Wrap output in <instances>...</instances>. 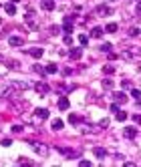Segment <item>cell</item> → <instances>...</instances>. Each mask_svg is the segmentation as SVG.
Masks as SVG:
<instances>
[{
	"mask_svg": "<svg viewBox=\"0 0 141 167\" xmlns=\"http://www.w3.org/2000/svg\"><path fill=\"white\" fill-rule=\"evenodd\" d=\"M123 58H127V60H141V52L137 50V48L123 50Z\"/></svg>",
	"mask_w": 141,
	"mask_h": 167,
	"instance_id": "1",
	"label": "cell"
},
{
	"mask_svg": "<svg viewBox=\"0 0 141 167\" xmlns=\"http://www.w3.org/2000/svg\"><path fill=\"white\" fill-rule=\"evenodd\" d=\"M69 105H71V103H69V99H67V97H61V99L56 101V107H58L61 111H67V109H69Z\"/></svg>",
	"mask_w": 141,
	"mask_h": 167,
	"instance_id": "2",
	"label": "cell"
},
{
	"mask_svg": "<svg viewBox=\"0 0 141 167\" xmlns=\"http://www.w3.org/2000/svg\"><path fill=\"white\" fill-rule=\"evenodd\" d=\"M8 44H10V46H22V44H24V38H22V36H10V38H8Z\"/></svg>",
	"mask_w": 141,
	"mask_h": 167,
	"instance_id": "3",
	"label": "cell"
},
{
	"mask_svg": "<svg viewBox=\"0 0 141 167\" xmlns=\"http://www.w3.org/2000/svg\"><path fill=\"white\" fill-rule=\"evenodd\" d=\"M113 99H115V103H127V95H125L123 91H119V93H113Z\"/></svg>",
	"mask_w": 141,
	"mask_h": 167,
	"instance_id": "4",
	"label": "cell"
},
{
	"mask_svg": "<svg viewBox=\"0 0 141 167\" xmlns=\"http://www.w3.org/2000/svg\"><path fill=\"white\" fill-rule=\"evenodd\" d=\"M28 54H30V56H32V58H41V56H43V54H45V50H43V48H39V46H36V48H30V50H28Z\"/></svg>",
	"mask_w": 141,
	"mask_h": 167,
	"instance_id": "5",
	"label": "cell"
},
{
	"mask_svg": "<svg viewBox=\"0 0 141 167\" xmlns=\"http://www.w3.org/2000/svg\"><path fill=\"white\" fill-rule=\"evenodd\" d=\"M69 56H71V58H75V60H79V58L83 56V48H71Z\"/></svg>",
	"mask_w": 141,
	"mask_h": 167,
	"instance_id": "6",
	"label": "cell"
},
{
	"mask_svg": "<svg viewBox=\"0 0 141 167\" xmlns=\"http://www.w3.org/2000/svg\"><path fill=\"white\" fill-rule=\"evenodd\" d=\"M34 89H36L39 93H43V95H47L48 91H50V87H48L47 83H36V85H34Z\"/></svg>",
	"mask_w": 141,
	"mask_h": 167,
	"instance_id": "7",
	"label": "cell"
},
{
	"mask_svg": "<svg viewBox=\"0 0 141 167\" xmlns=\"http://www.w3.org/2000/svg\"><path fill=\"white\" fill-rule=\"evenodd\" d=\"M97 14L107 16V14H111V8H109V6H105V4H101V6H97Z\"/></svg>",
	"mask_w": 141,
	"mask_h": 167,
	"instance_id": "8",
	"label": "cell"
},
{
	"mask_svg": "<svg viewBox=\"0 0 141 167\" xmlns=\"http://www.w3.org/2000/svg\"><path fill=\"white\" fill-rule=\"evenodd\" d=\"M34 115H36L39 119H43V121H45V119H48V109H36V111H34Z\"/></svg>",
	"mask_w": 141,
	"mask_h": 167,
	"instance_id": "9",
	"label": "cell"
},
{
	"mask_svg": "<svg viewBox=\"0 0 141 167\" xmlns=\"http://www.w3.org/2000/svg\"><path fill=\"white\" fill-rule=\"evenodd\" d=\"M135 135H137V129L135 127H125V137L127 139H133Z\"/></svg>",
	"mask_w": 141,
	"mask_h": 167,
	"instance_id": "10",
	"label": "cell"
},
{
	"mask_svg": "<svg viewBox=\"0 0 141 167\" xmlns=\"http://www.w3.org/2000/svg\"><path fill=\"white\" fill-rule=\"evenodd\" d=\"M30 145L36 149V153H41V155H45V153H47V147H45V145H41V143H34V141H30Z\"/></svg>",
	"mask_w": 141,
	"mask_h": 167,
	"instance_id": "11",
	"label": "cell"
},
{
	"mask_svg": "<svg viewBox=\"0 0 141 167\" xmlns=\"http://www.w3.org/2000/svg\"><path fill=\"white\" fill-rule=\"evenodd\" d=\"M103 32H105V30H103L101 26H95L93 30H91V36H93V38H101V36H103Z\"/></svg>",
	"mask_w": 141,
	"mask_h": 167,
	"instance_id": "12",
	"label": "cell"
},
{
	"mask_svg": "<svg viewBox=\"0 0 141 167\" xmlns=\"http://www.w3.org/2000/svg\"><path fill=\"white\" fill-rule=\"evenodd\" d=\"M105 155H107V151L103 147H95V157L97 159H105Z\"/></svg>",
	"mask_w": 141,
	"mask_h": 167,
	"instance_id": "13",
	"label": "cell"
},
{
	"mask_svg": "<svg viewBox=\"0 0 141 167\" xmlns=\"http://www.w3.org/2000/svg\"><path fill=\"white\" fill-rule=\"evenodd\" d=\"M4 8H6V12H8L10 16H14V14H16V6H14V2H8Z\"/></svg>",
	"mask_w": 141,
	"mask_h": 167,
	"instance_id": "14",
	"label": "cell"
},
{
	"mask_svg": "<svg viewBox=\"0 0 141 167\" xmlns=\"http://www.w3.org/2000/svg\"><path fill=\"white\" fill-rule=\"evenodd\" d=\"M52 131H61V129H63V127H65V123H63V121H61V119H54V121H52Z\"/></svg>",
	"mask_w": 141,
	"mask_h": 167,
	"instance_id": "15",
	"label": "cell"
},
{
	"mask_svg": "<svg viewBox=\"0 0 141 167\" xmlns=\"http://www.w3.org/2000/svg\"><path fill=\"white\" fill-rule=\"evenodd\" d=\"M43 8L45 10H54V0H43Z\"/></svg>",
	"mask_w": 141,
	"mask_h": 167,
	"instance_id": "16",
	"label": "cell"
},
{
	"mask_svg": "<svg viewBox=\"0 0 141 167\" xmlns=\"http://www.w3.org/2000/svg\"><path fill=\"white\" fill-rule=\"evenodd\" d=\"M45 71H47L48 75H54V73H56L58 69H56V65H54V63H48V65H47V69H45Z\"/></svg>",
	"mask_w": 141,
	"mask_h": 167,
	"instance_id": "17",
	"label": "cell"
},
{
	"mask_svg": "<svg viewBox=\"0 0 141 167\" xmlns=\"http://www.w3.org/2000/svg\"><path fill=\"white\" fill-rule=\"evenodd\" d=\"M69 123H71V125H79V123H81V117H79V115H69Z\"/></svg>",
	"mask_w": 141,
	"mask_h": 167,
	"instance_id": "18",
	"label": "cell"
},
{
	"mask_svg": "<svg viewBox=\"0 0 141 167\" xmlns=\"http://www.w3.org/2000/svg\"><path fill=\"white\" fill-rule=\"evenodd\" d=\"M79 42H81V46H87L89 44V36L87 34H79Z\"/></svg>",
	"mask_w": 141,
	"mask_h": 167,
	"instance_id": "19",
	"label": "cell"
},
{
	"mask_svg": "<svg viewBox=\"0 0 141 167\" xmlns=\"http://www.w3.org/2000/svg\"><path fill=\"white\" fill-rule=\"evenodd\" d=\"M105 30H107V32H117V24H115V22H109V24L105 26Z\"/></svg>",
	"mask_w": 141,
	"mask_h": 167,
	"instance_id": "20",
	"label": "cell"
},
{
	"mask_svg": "<svg viewBox=\"0 0 141 167\" xmlns=\"http://www.w3.org/2000/svg\"><path fill=\"white\" fill-rule=\"evenodd\" d=\"M32 71H34V73H39V75H43V77L47 75V71H45V69H43L41 65H34V67H32Z\"/></svg>",
	"mask_w": 141,
	"mask_h": 167,
	"instance_id": "21",
	"label": "cell"
},
{
	"mask_svg": "<svg viewBox=\"0 0 141 167\" xmlns=\"http://www.w3.org/2000/svg\"><path fill=\"white\" fill-rule=\"evenodd\" d=\"M103 73H105V75H113V73H115V67H111V65H105V67H103Z\"/></svg>",
	"mask_w": 141,
	"mask_h": 167,
	"instance_id": "22",
	"label": "cell"
},
{
	"mask_svg": "<svg viewBox=\"0 0 141 167\" xmlns=\"http://www.w3.org/2000/svg\"><path fill=\"white\" fill-rule=\"evenodd\" d=\"M115 115H117V121H121V123H123V121L127 119V113H125V111H117Z\"/></svg>",
	"mask_w": 141,
	"mask_h": 167,
	"instance_id": "23",
	"label": "cell"
},
{
	"mask_svg": "<svg viewBox=\"0 0 141 167\" xmlns=\"http://www.w3.org/2000/svg\"><path fill=\"white\" fill-rule=\"evenodd\" d=\"M103 89L111 91V89H113V81H111V79H105V81H103Z\"/></svg>",
	"mask_w": 141,
	"mask_h": 167,
	"instance_id": "24",
	"label": "cell"
},
{
	"mask_svg": "<svg viewBox=\"0 0 141 167\" xmlns=\"http://www.w3.org/2000/svg\"><path fill=\"white\" fill-rule=\"evenodd\" d=\"M131 97L137 99V101H141V91L139 89H131Z\"/></svg>",
	"mask_w": 141,
	"mask_h": 167,
	"instance_id": "25",
	"label": "cell"
},
{
	"mask_svg": "<svg viewBox=\"0 0 141 167\" xmlns=\"http://www.w3.org/2000/svg\"><path fill=\"white\" fill-rule=\"evenodd\" d=\"M6 65H8V69H20V63L18 60H8Z\"/></svg>",
	"mask_w": 141,
	"mask_h": 167,
	"instance_id": "26",
	"label": "cell"
},
{
	"mask_svg": "<svg viewBox=\"0 0 141 167\" xmlns=\"http://www.w3.org/2000/svg\"><path fill=\"white\" fill-rule=\"evenodd\" d=\"M139 34H141V30L137 28V26H133V28L129 30V36H139Z\"/></svg>",
	"mask_w": 141,
	"mask_h": 167,
	"instance_id": "27",
	"label": "cell"
},
{
	"mask_svg": "<svg viewBox=\"0 0 141 167\" xmlns=\"http://www.w3.org/2000/svg\"><path fill=\"white\" fill-rule=\"evenodd\" d=\"M63 42H65L67 46H71V44H73V36H71V34H65V38H63Z\"/></svg>",
	"mask_w": 141,
	"mask_h": 167,
	"instance_id": "28",
	"label": "cell"
},
{
	"mask_svg": "<svg viewBox=\"0 0 141 167\" xmlns=\"http://www.w3.org/2000/svg\"><path fill=\"white\" fill-rule=\"evenodd\" d=\"M111 48H113V46H111L109 42H105V44H101V50H103V52H111Z\"/></svg>",
	"mask_w": 141,
	"mask_h": 167,
	"instance_id": "29",
	"label": "cell"
},
{
	"mask_svg": "<svg viewBox=\"0 0 141 167\" xmlns=\"http://www.w3.org/2000/svg\"><path fill=\"white\" fill-rule=\"evenodd\" d=\"M0 143H2V147H10V145H12V141H10V139H2Z\"/></svg>",
	"mask_w": 141,
	"mask_h": 167,
	"instance_id": "30",
	"label": "cell"
},
{
	"mask_svg": "<svg viewBox=\"0 0 141 167\" xmlns=\"http://www.w3.org/2000/svg\"><path fill=\"white\" fill-rule=\"evenodd\" d=\"M117 111H119V103H113L111 105V113H117Z\"/></svg>",
	"mask_w": 141,
	"mask_h": 167,
	"instance_id": "31",
	"label": "cell"
},
{
	"mask_svg": "<svg viewBox=\"0 0 141 167\" xmlns=\"http://www.w3.org/2000/svg\"><path fill=\"white\" fill-rule=\"evenodd\" d=\"M12 133H22V127H20V125H14V127H12Z\"/></svg>",
	"mask_w": 141,
	"mask_h": 167,
	"instance_id": "32",
	"label": "cell"
},
{
	"mask_svg": "<svg viewBox=\"0 0 141 167\" xmlns=\"http://www.w3.org/2000/svg\"><path fill=\"white\" fill-rule=\"evenodd\" d=\"M121 87H123V89H131V83H129V81H121Z\"/></svg>",
	"mask_w": 141,
	"mask_h": 167,
	"instance_id": "33",
	"label": "cell"
},
{
	"mask_svg": "<svg viewBox=\"0 0 141 167\" xmlns=\"http://www.w3.org/2000/svg\"><path fill=\"white\" fill-rule=\"evenodd\" d=\"M79 165H81V167H89L91 163H89V161H85V159H81V161H79Z\"/></svg>",
	"mask_w": 141,
	"mask_h": 167,
	"instance_id": "34",
	"label": "cell"
},
{
	"mask_svg": "<svg viewBox=\"0 0 141 167\" xmlns=\"http://www.w3.org/2000/svg\"><path fill=\"white\" fill-rule=\"evenodd\" d=\"M133 121H135L137 125H141V115H133Z\"/></svg>",
	"mask_w": 141,
	"mask_h": 167,
	"instance_id": "35",
	"label": "cell"
},
{
	"mask_svg": "<svg viewBox=\"0 0 141 167\" xmlns=\"http://www.w3.org/2000/svg\"><path fill=\"white\" fill-rule=\"evenodd\" d=\"M99 125H101V127H109V119H103V121H101Z\"/></svg>",
	"mask_w": 141,
	"mask_h": 167,
	"instance_id": "36",
	"label": "cell"
},
{
	"mask_svg": "<svg viewBox=\"0 0 141 167\" xmlns=\"http://www.w3.org/2000/svg\"><path fill=\"white\" fill-rule=\"evenodd\" d=\"M135 10H137V14H139V16H141V2H139V4H137V8H135Z\"/></svg>",
	"mask_w": 141,
	"mask_h": 167,
	"instance_id": "37",
	"label": "cell"
},
{
	"mask_svg": "<svg viewBox=\"0 0 141 167\" xmlns=\"http://www.w3.org/2000/svg\"><path fill=\"white\" fill-rule=\"evenodd\" d=\"M10 2H18V0H10Z\"/></svg>",
	"mask_w": 141,
	"mask_h": 167,
	"instance_id": "38",
	"label": "cell"
},
{
	"mask_svg": "<svg viewBox=\"0 0 141 167\" xmlns=\"http://www.w3.org/2000/svg\"><path fill=\"white\" fill-rule=\"evenodd\" d=\"M0 60H2V56H0Z\"/></svg>",
	"mask_w": 141,
	"mask_h": 167,
	"instance_id": "39",
	"label": "cell"
}]
</instances>
